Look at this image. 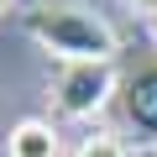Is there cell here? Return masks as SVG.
<instances>
[{
	"mask_svg": "<svg viewBox=\"0 0 157 157\" xmlns=\"http://www.w3.org/2000/svg\"><path fill=\"white\" fill-rule=\"evenodd\" d=\"M26 32L63 63H110L115 58L110 21L84 6H37V11H26Z\"/></svg>",
	"mask_w": 157,
	"mask_h": 157,
	"instance_id": "cell-1",
	"label": "cell"
},
{
	"mask_svg": "<svg viewBox=\"0 0 157 157\" xmlns=\"http://www.w3.org/2000/svg\"><path fill=\"white\" fill-rule=\"evenodd\" d=\"M115 94V68L110 63H63L58 84H52V100L68 121H89L110 105Z\"/></svg>",
	"mask_w": 157,
	"mask_h": 157,
	"instance_id": "cell-2",
	"label": "cell"
},
{
	"mask_svg": "<svg viewBox=\"0 0 157 157\" xmlns=\"http://www.w3.org/2000/svg\"><path fill=\"white\" fill-rule=\"evenodd\" d=\"M121 115H126L136 147H157V63L121 84Z\"/></svg>",
	"mask_w": 157,
	"mask_h": 157,
	"instance_id": "cell-3",
	"label": "cell"
},
{
	"mask_svg": "<svg viewBox=\"0 0 157 157\" xmlns=\"http://www.w3.org/2000/svg\"><path fill=\"white\" fill-rule=\"evenodd\" d=\"M6 152H11V157H63L58 131H52L47 121H21V126L11 131V141H6Z\"/></svg>",
	"mask_w": 157,
	"mask_h": 157,
	"instance_id": "cell-4",
	"label": "cell"
},
{
	"mask_svg": "<svg viewBox=\"0 0 157 157\" xmlns=\"http://www.w3.org/2000/svg\"><path fill=\"white\" fill-rule=\"evenodd\" d=\"M73 157H126V147H121L110 131H94V136L78 141V152H73Z\"/></svg>",
	"mask_w": 157,
	"mask_h": 157,
	"instance_id": "cell-5",
	"label": "cell"
},
{
	"mask_svg": "<svg viewBox=\"0 0 157 157\" xmlns=\"http://www.w3.org/2000/svg\"><path fill=\"white\" fill-rule=\"evenodd\" d=\"M131 11H147V16H157V0H131Z\"/></svg>",
	"mask_w": 157,
	"mask_h": 157,
	"instance_id": "cell-6",
	"label": "cell"
},
{
	"mask_svg": "<svg viewBox=\"0 0 157 157\" xmlns=\"http://www.w3.org/2000/svg\"><path fill=\"white\" fill-rule=\"evenodd\" d=\"M11 6H26V11H37V0H11Z\"/></svg>",
	"mask_w": 157,
	"mask_h": 157,
	"instance_id": "cell-7",
	"label": "cell"
},
{
	"mask_svg": "<svg viewBox=\"0 0 157 157\" xmlns=\"http://www.w3.org/2000/svg\"><path fill=\"white\" fill-rule=\"evenodd\" d=\"M6 6H11V0H0V16H6Z\"/></svg>",
	"mask_w": 157,
	"mask_h": 157,
	"instance_id": "cell-8",
	"label": "cell"
},
{
	"mask_svg": "<svg viewBox=\"0 0 157 157\" xmlns=\"http://www.w3.org/2000/svg\"><path fill=\"white\" fill-rule=\"evenodd\" d=\"M152 37H157V16H152Z\"/></svg>",
	"mask_w": 157,
	"mask_h": 157,
	"instance_id": "cell-9",
	"label": "cell"
}]
</instances>
